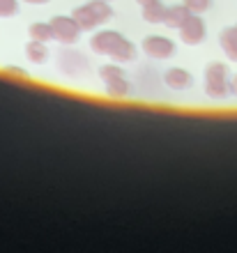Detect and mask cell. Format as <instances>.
<instances>
[{
	"label": "cell",
	"mask_w": 237,
	"mask_h": 253,
	"mask_svg": "<svg viewBox=\"0 0 237 253\" xmlns=\"http://www.w3.org/2000/svg\"><path fill=\"white\" fill-rule=\"evenodd\" d=\"M2 72H5L7 76H14V79H28V72H26V69H21V67H16V65L5 67Z\"/></svg>",
	"instance_id": "obj_17"
},
{
	"label": "cell",
	"mask_w": 237,
	"mask_h": 253,
	"mask_svg": "<svg viewBox=\"0 0 237 253\" xmlns=\"http://www.w3.org/2000/svg\"><path fill=\"white\" fill-rule=\"evenodd\" d=\"M58 65L65 74H79V69H88V60L83 55L74 53V51H65V53L58 58Z\"/></svg>",
	"instance_id": "obj_10"
},
{
	"label": "cell",
	"mask_w": 237,
	"mask_h": 253,
	"mask_svg": "<svg viewBox=\"0 0 237 253\" xmlns=\"http://www.w3.org/2000/svg\"><path fill=\"white\" fill-rule=\"evenodd\" d=\"M219 44H221V51L226 53V58L231 62H237V26L224 28L219 33Z\"/></svg>",
	"instance_id": "obj_9"
},
{
	"label": "cell",
	"mask_w": 237,
	"mask_h": 253,
	"mask_svg": "<svg viewBox=\"0 0 237 253\" xmlns=\"http://www.w3.org/2000/svg\"><path fill=\"white\" fill-rule=\"evenodd\" d=\"M193 14H203L212 7V0H182Z\"/></svg>",
	"instance_id": "obj_16"
},
{
	"label": "cell",
	"mask_w": 237,
	"mask_h": 253,
	"mask_svg": "<svg viewBox=\"0 0 237 253\" xmlns=\"http://www.w3.org/2000/svg\"><path fill=\"white\" fill-rule=\"evenodd\" d=\"M141 48H143V53L147 55V58H154V60H168V58H173L175 51H178V48H175V42L168 40V37H161V35L145 37Z\"/></svg>",
	"instance_id": "obj_7"
},
{
	"label": "cell",
	"mask_w": 237,
	"mask_h": 253,
	"mask_svg": "<svg viewBox=\"0 0 237 253\" xmlns=\"http://www.w3.org/2000/svg\"><path fill=\"white\" fill-rule=\"evenodd\" d=\"M28 37H30V40H37V42H44V44L53 42L55 40V33H53L51 21H48V23H44V21H35V23H30V28H28Z\"/></svg>",
	"instance_id": "obj_12"
},
{
	"label": "cell",
	"mask_w": 237,
	"mask_h": 253,
	"mask_svg": "<svg viewBox=\"0 0 237 253\" xmlns=\"http://www.w3.org/2000/svg\"><path fill=\"white\" fill-rule=\"evenodd\" d=\"M164 83H166V87L182 92V90L193 87V76H191V72L182 69V67H171V69L164 72Z\"/></svg>",
	"instance_id": "obj_8"
},
{
	"label": "cell",
	"mask_w": 237,
	"mask_h": 253,
	"mask_svg": "<svg viewBox=\"0 0 237 253\" xmlns=\"http://www.w3.org/2000/svg\"><path fill=\"white\" fill-rule=\"evenodd\" d=\"M203 81H205V94L214 101H221L231 94V76H228V67L224 62H210L205 67V74H203Z\"/></svg>",
	"instance_id": "obj_3"
},
{
	"label": "cell",
	"mask_w": 237,
	"mask_h": 253,
	"mask_svg": "<svg viewBox=\"0 0 237 253\" xmlns=\"http://www.w3.org/2000/svg\"><path fill=\"white\" fill-rule=\"evenodd\" d=\"M26 55L28 60L33 62V65H44L48 60V48L44 42H37V40H30L26 44Z\"/></svg>",
	"instance_id": "obj_14"
},
{
	"label": "cell",
	"mask_w": 237,
	"mask_h": 253,
	"mask_svg": "<svg viewBox=\"0 0 237 253\" xmlns=\"http://www.w3.org/2000/svg\"><path fill=\"white\" fill-rule=\"evenodd\" d=\"M178 33H180V40L185 42L187 46H198V44L207 37V26H205V21L200 14L191 12L185 23L178 28Z\"/></svg>",
	"instance_id": "obj_5"
},
{
	"label": "cell",
	"mask_w": 237,
	"mask_h": 253,
	"mask_svg": "<svg viewBox=\"0 0 237 253\" xmlns=\"http://www.w3.org/2000/svg\"><path fill=\"white\" fill-rule=\"evenodd\" d=\"M191 14V9L182 2V5H171V7H166V21H164V26L168 28H175L178 30L182 23L187 21V16Z\"/></svg>",
	"instance_id": "obj_11"
},
{
	"label": "cell",
	"mask_w": 237,
	"mask_h": 253,
	"mask_svg": "<svg viewBox=\"0 0 237 253\" xmlns=\"http://www.w3.org/2000/svg\"><path fill=\"white\" fill-rule=\"evenodd\" d=\"M143 21L145 23H164L166 21V5L161 0H152L143 5Z\"/></svg>",
	"instance_id": "obj_13"
},
{
	"label": "cell",
	"mask_w": 237,
	"mask_h": 253,
	"mask_svg": "<svg viewBox=\"0 0 237 253\" xmlns=\"http://www.w3.org/2000/svg\"><path fill=\"white\" fill-rule=\"evenodd\" d=\"M231 94H235L237 97V74L235 76H231Z\"/></svg>",
	"instance_id": "obj_18"
},
{
	"label": "cell",
	"mask_w": 237,
	"mask_h": 253,
	"mask_svg": "<svg viewBox=\"0 0 237 253\" xmlns=\"http://www.w3.org/2000/svg\"><path fill=\"white\" fill-rule=\"evenodd\" d=\"M19 12V0H0V19H9Z\"/></svg>",
	"instance_id": "obj_15"
},
{
	"label": "cell",
	"mask_w": 237,
	"mask_h": 253,
	"mask_svg": "<svg viewBox=\"0 0 237 253\" xmlns=\"http://www.w3.org/2000/svg\"><path fill=\"white\" fill-rule=\"evenodd\" d=\"M104 2H113V0H104Z\"/></svg>",
	"instance_id": "obj_21"
},
{
	"label": "cell",
	"mask_w": 237,
	"mask_h": 253,
	"mask_svg": "<svg viewBox=\"0 0 237 253\" xmlns=\"http://www.w3.org/2000/svg\"><path fill=\"white\" fill-rule=\"evenodd\" d=\"M99 79L104 81L106 94L113 99H125L132 94V81L127 79L125 69L120 65H101L99 67Z\"/></svg>",
	"instance_id": "obj_4"
},
{
	"label": "cell",
	"mask_w": 237,
	"mask_h": 253,
	"mask_svg": "<svg viewBox=\"0 0 237 253\" xmlns=\"http://www.w3.org/2000/svg\"><path fill=\"white\" fill-rule=\"evenodd\" d=\"M113 7L111 2H104V0H90L86 5H79L74 7L72 16L79 21V26L83 30H95V28L104 26L106 21L113 19Z\"/></svg>",
	"instance_id": "obj_2"
},
{
	"label": "cell",
	"mask_w": 237,
	"mask_h": 253,
	"mask_svg": "<svg viewBox=\"0 0 237 253\" xmlns=\"http://www.w3.org/2000/svg\"><path fill=\"white\" fill-rule=\"evenodd\" d=\"M23 2H28V5H47L51 0H23Z\"/></svg>",
	"instance_id": "obj_19"
},
{
	"label": "cell",
	"mask_w": 237,
	"mask_h": 253,
	"mask_svg": "<svg viewBox=\"0 0 237 253\" xmlns=\"http://www.w3.org/2000/svg\"><path fill=\"white\" fill-rule=\"evenodd\" d=\"M139 5H147V2H152V0H136Z\"/></svg>",
	"instance_id": "obj_20"
},
{
	"label": "cell",
	"mask_w": 237,
	"mask_h": 253,
	"mask_svg": "<svg viewBox=\"0 0 237 253\" xmlns=\"http://www.w3.org/2000/svg\"><path fill=\"white\" fill-rule=\"evenodd\" d=\"M51 26H53V33H55V42L65 44V46L76 44L81 37V30H83L74 16H53Z\"/></svg>",
	"instance_id": "obj_6"
},
{
	"label": "cell",
	"mask_w": 237,
	"mask_h": 253,
	"mask_svg": "<svg viewBox=\"0 0 237 253\" xmlns=\"http://www.w3.org/2000/svg\"><path fill=\"white\" fill-rule=\"evenodd\" d=\"M90 48L99 55H108L115 62H132L136 58V46L118 30H99L90 37Z\"/></svg>",
	"instance_id": "obj_1"
}]
</instances>
